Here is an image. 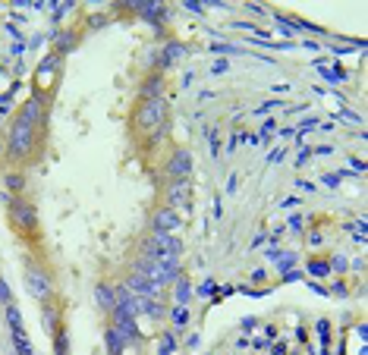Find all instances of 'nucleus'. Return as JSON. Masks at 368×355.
<instances>
[{
	"mask_svg": "<svg viewBox=\"0 0 368 355\" xmlns=\"http://www.w3.org/2000/svg\"><path fill=\"white\" fill-rule=\"evenodd\" d=\"M330 151H333V148H330V145H321V148H315L312 154H321V158H327V154H330Z\"/></svg>",
	"mask_w": 368,
	"mask_h": 355,
	"instance_id": "nucleus-34",
	"label": "nucleus"
},
{
	"mask_svg": "<svg viewBox=\"0 0 368 355\" xmlns=\"http://www.w3.org/2000/svg\"><path fill=\"white\" fill-rule=\"evenodd\" d=\"M57 66H60V54L54 50V54H47L44 60H41V66H38V82H41V85H50V82H54Z\"/></svg>",
	"mask_w": 368,
	"mask_h": 355,
	"instance_id": "nucleus-12",
	"label": "nucleus"
},
{
	"mask_svg": "<svg viewBox=\"0 0 368 355\" xmlns=\"http://www.w3.org/2000/svg\"><path fill=\"white\" fill-rule=\"evenodd\" d=\"M10 217L16 223V230H22L25 236H32V233L38 230V214H35V207H32L29 201H10Z\"/></svg>",
	"mask_w": 368,
	"mask_h": 355,
	"instance_id": "nucleus-5",
	"label": "nucleus"
},
{
	"mask_svg": "<svg viewBox=\"0 0 368 355\" xmlns=\"http://www.w3.org/2000/svg\"><path fill=\"white\" fill-rule=\"evenodd\" d=\"M0 302H3V305H10V302H13V296H10V286H6L3 280H0Z\"/></svg>",
	"mask_w": 368,
	"mask_h": 355,
	"instance_id": "nucleus-27",
	"label": "nucleus"
},
{
	"mask_svg": "<svg viewBox=\"0 0 368 355\" xmlns=\"http://www.w3.org/2000/svg\"><path fill=\"white\" fill-rule=\"evenodd\" d=\"M315 66L324 73V79H327V82H333V85H337V82H346V69H343V66H333L330 60H315Z\"/></svg>",
	"mask_w": 368,
	"mask_h": 355,
	"instance_id": "nucleus-13",
	"label": "nucleus"
},
{
	"mask_svg": "<svg viewBox=\"0 0 368 355\" xmlns=\"http://www.w3.org/2000/svg\"><path fill=\"white\" fill-rule=\"evenodd\" d=\"M293 264H296V255H293V252H280V258H277V267H280V271L286 274Z\"/></svg>",
	"mask_w": 368,
	"mask_h": 355,
	"instance_id": "nucleus-23",
	"label": "nucleus"
},
{
	"mask_svg": "<svg viewBox=\"0 0 368 355\" xmlns=\"http://www.w3.org/2000/svg\"><path fill=\"white\" fill-rule=\"evenodd\" d=\"M330 264H333V267H337V271H346V264H349V261H346V258H343V255H337V258H333V261H330Z\"/></svg>",
	"mask_w": 368,
	"mask_h": 355,
	"instance_id": "nucleus-31",
	"label": "nucleus"
},
{
	"mask_svg": "<svg viewBox=\"0 0 368 355\" xmlns=\"http://www.w3.org/2000/svg\"><path fill=\"white\" fill-rule=\"evenodd\" d=\"M95 299H98L101 311H114V305H117V296H114V289H110L107 283H98L95 286Z\"/></svg>",
	"mask_w": 368,
	"mask_h": 355,
	"instance_id": "nucleus-14",
	"label": "nucleus"
},
{
	"mask_svg": "<svg viewBox=\"0 0 368 355\" xmlns=\"http://www.w3.org/2000/svg\"><path fill=\"white\" fill-rule=\"evenodd\" d=\"M186 47L183 41H167L164 44V54H161V66H173V63H179V60L186 57Z\"/></svg>",
	"mask_w": 368,
	"mask_h": 355,
	"instance_id": "nucleus-11",
	"label": "nucleus"
},
{
	"mask_svg": "<svg viewBox=\"0 0 368 355\" xmlns=\"http://www.w3.org/2000/svg\"><path fill=\"white\" fill-rule=\"evenodd\" d=\"M284 154H286L284 148H277V151H271V154H268V163H280V160H284Z\"/></svg>",
	"mask_w": 368,
	"mask_h": 355,
	"instance_id": "nucleus-30",
	"label": "nucleus"
},
{
	"mask_svg": "<svg viewBox=\"0 0 368 355\" xmlns=\"http://www.w3.org/2000/svg\"><path fill=\"white\" fill-rule=\"evenodd\" d=\"M173 352H176V336H173V330H170V333H164V336H161L158 355H173Z\"/></svg>",
	"mask_w": 368,
	"mask_h": 355,
	"instance_id": "nucleus-17",
	"label": "nucleus"
},
{
	"mask_svg": "<svg viewBox=\"0 0 368 355\" xmlns=\"http://www.w3.org/2000/svg\"><path fill=\"white\" fill-rule=\"evenodd\" d=\"M271 352H274V355H286V343H277V346H274Z\"/></svg>",
	"mask_w": 368,
	"mask_h": 355,
	"instance_id": "nucleus-35",
	"label": "nucleus"
},
{
	"mask_svg": "<svg viewBox=\"0 0 368 355\" xmlns=\"http://www.w3.org/2000/svg\"><path fill=\"white\" fill-rule=\"evenodd\" d=\"M179 255H183V242L176 236H155V233H151L142 245V258L167 264V267H179Z\"/></svg>",
	"mask_w": 368,
	"mask_h": 355,
	"instance_id": "nucleus-2",
	"label": "nucleus"
},
{
	"mask_svg": "<svg viewBox=\"0 0 368 355\" xmlns=\"http://www.w3.org/2000/svg\"><path fill=\"white\" fill-rule=\"evenodd\" d=\"M38 123H41V101L29 98L22 104L19 117L13 119L10 132H6V158L10 160H29L38 142Z\"/></svg>",
	"mask_w": 368,
	"mask_h": 355,
	"instance_id": "nucleus-1",
	"label": "nucleus"
},
{
	"mask_svg": "<svg viewBox=\"0 0 368 355\" xmlns=\"http://www.w3.org/2000/svg\"><path fill=\"white\" fill-rule=\"evenodd\" d=\"M321 183H324V186H330V189H333V186H340V173H327V176H321Z\"/></svg>",
	"mask_w": 368,
	"mask_h": 355,
	"instance_id": "nucleus-29",
	"label": "nucleus"
},
{
	"mask_svg": "<svg viewBox=\"0 0 368 355\" xmlns=\"http://www.w3.org/2000/svg\"><path fill=\"white\" fill-rule=\"evenodd\" d=\"M167 176H170V183H179V179H189L192 176V154L186 151V148H179V151L170 154Z\"/></svg>",
	"mask_w": 368,
	"mask_h": 355,
	"instance_id": "nucleus-8",
	"label": "nucleus"
},
{
	"mask_svg": "<svg viewBox=\"0 0 368 355\" xmlns=\"http://www.w3.org/2000/svg\"><path fill=\"white\" fill-rule=\"evenodd\" d=\"M126 289L129 292H135V296H145V299H155L158 292H161V286L158 283H151L145 274H139V271H132L129 276H126Z\"/></svg>",
	"mask_w": 368,
	"mask_h": 355,
	"instance_id": "nucleus-9",
	"label": "nucleus"
},
{
	"mask_svg": "<svg viewBox=\"0 0 368 355\" xmlns=\"http://www.w3.org/2000/svg\"><path fill=\"white\" fill-rule=\"evenodd\" d=\"M161 88V76H151V82L142 88V101H148V98H155V91Z\"/></svg>",
	"mask_w": 368,
	"mask_h": 355,
	"instance_id": "nucleus-21",
	"label": "nucleus"
},
{
	"mask_svg": "<svg viewBox=\"0 0 368 355\" xmlns=\"http://www.w3.org/2000/svg\"><path fill=\"white\" fill-rule=\"evenodd\" d=\"M170 317H173V324H186V321H189V311L179 305V308H173V315H170Z\"/></svg>",
	"mask_w": 368,
	"mask_h": 355,
	"instance_id": "nucleus-24",
	"label": "nucleus"
},
{
	"mask_svg": "<svg viewBox=\"0 0 368 355\" xmlns=\"http://www.w3.org/2000/svg\"><path fill=\"white\" fill-rule=\"evenodd\" d=\"M176 299H179V305L186 308V302H189V280H186V276L176 280Z\"/></svg>",
	"mask_w": 368,
	"mask_h": 355,
	"instance_id": "nucleus-19",
	"label": "nucleus"
},
{
	"mask_svg": "<svg viewBox=\"0 0 368 355\" xmlns=\"http://www.w3.org/2000/svg\"><path fill=\"white\" fill-rule=\"evenodd\" d=\"M286 230H289V233H302V217H299V214H296V217H289Z\"/></svg>",
	"mask_w": 368,
	"mask_h": 355,
	"instance_id": "nucleus-26",
	"label": "nucleus"
},
{
	"mask_svg": "<svg viewBox=\"0 0 368 355\" xmlns=\"http://www.w3.org/2000/svg\"><path fill=\"white\" fill-rule=\"evenodd\" d=\"M186 10H192V13H202L204 6H202V3H195V0H186Z\"/></svg>",
	"mask_w": 368,
	"mask_h": 355,
	"instance_id": "nucleus-32",
	"label": "nucleus"
},
{
	"mask_svg": "<svg viewBox=\"0 0 368 355\" xmlns=\"http://www.w3.org/2000/svg\"><path fill=\"white\" fill-rule=\"evenodd\" d=\"M293 204H299V198H284L280 201V207H293Z\"/></svg>",
	"mask_w": 368,
	"mask_h": 355,
	"instance_id": "nucleus-36",
	"label": "nucleus"
},
{
	"mask_svg": "<svg viewBox=\"0 0 368 355\" xmlns=\"http://www.w3.org/2000/svg\"><path fill=\"white\" fill-rule=\"evenodd\" d=\"M25 186V176L22 173H6V189H13V192H19Z\"/></svg>",
	"mask_w": 368,
	"mask_h": 355,
	"instance_id": "nucleus-22",
	"label": "nucleus"
},
{
	"mask_svg": "<svg viewBox=\"0 0 368 355\" xmlns=\"http://www.w3.org/2000/svg\"><path fill=\"white\" fill-rule=\"evenodd\" d=\"M220 73H227V60H214L211 63V76H220Z\"/></svg>",
	"mask_w": 368,
	"mask_h": 355,
	"instance_id": "nucleus-28",
	"label": "nucleus"
},
{
	"mask_svg": "<svg viewBox=\"0 0 368 355\" xmlns=\"http://www.w3.org/2000/svg\"><path fill=\"white\" fill-rule=\"evenodd\" d=\"M167 119V101L164 98H148L135 107V117H132V126L139 132H158Z\"/></svg>",
	"mask_w": 368,
	"mask_h": 355,
	"instance_id": "nucleus-3",
	"label": "nucleus"
},
{
	"mask_svg": "<svg viewBox=\"0 0 368 355\" xmlns=\"http://www.w3.org/2000/svg\"><path fill=\"white\" fill-rule=\"evenodd\" d=\"M179 227H183V220H179V214L173 207H161V211H155V217H151V233H155V236H173Z\"/></svg>",
	"mask_w": 368,
	"mask_h": 355,
	"instance_id": "nucleus-6",
	"label": "nucleus"
},
{
	"mask_svg": "<svg viewBox=\"0 0 368 355\" xmlns=\"http://www.w3.org/2000/svg\"><path fill=\"white\" fill-rule=\"evenodd\" d=\"M309 274H312V276H327V274H330V261L315 258V261H309Z\"/></svg>",
	"mask_w": 368,
	"mask_h": 355,
	"instance_id": "nucleus-18",
	"label": "nucleus"
},
{
	"mask_svg": "<svg viewBox=\"0 0 368 355\" xmlns=\"http://www.w3.org/2000/svg\"><path fill=\"white\" fill-rule=\"evenodd\" d=\"M114 330L123 336V343H135L139 340V324H135V315L129 305L117 302L114 305Z\"/></svg>",
	"mask_w": 368,
	"mask_h": 355,
	"instance_id": "nucleus-4",
	"label": "nucleus"
},
{
	"mask_svg": "<svg viewBox=\"0 0 368 355\" xmlns=\"http://www.w3.org/2000/svg\"><path fill=\"white\" fill-rule=\"evenodd\" d=\"M54 352L70 355V340H66V327H54Z\"/></svg>",
	"mask_w": 368,
	"mask_h": 355,
	"instance_id": "nucleus-16",
	"label": "nucleus"
},
{
	"mask_svg": "<svg viewBox=\"0 0 368 355\" xmlns=\"http://www.w3.org/2000/svg\"><path fill=\"white\" fill-rule=\"evenodd\" d=\"M321 355H330V352H327V349H321Z\"/></svg>",
	"mask_w": 368,
	"mask_h": 355,
	"instance_id": "nucleus-38",
	"label": "nucleus"
},
{
	"mask_svg": "<svg viewBox=\"0 0 368 355\" xmlns=\"http://www.w3.org/2000/svg\"><path fill=\"white\" fill-rule=\"evenodd\" d=\"M315 330H318L321 349H327V346H330V324H327V321H318V324H315Z\"/></svg>",
	"mask_w": 368,
	"mask_h": 355,
	"instance_id": "nucleus-20",
	"label": "nucleus"
},
{
	"mask_svg": "<svg viewBox=\"0 0 368 355\" xmlns=\"http://www.w3.org/2000/svg\"><path fill=\"white\" fill-rule=\"evenodd\" d=\"M353 170H359V173H362V170H365V160H359V158H353Z\"/></svg>",
	"mask_w": 368,
	"mask_h": 355,
	"instance_id": "nucleus-37",
	"label": "nucleus"
},
{
	"mask_svg": "<svg viewBox=\"0 0 368 355\" xmlns=\"http://www.w3.org/2000/svg\"><path fill=\"white\" fill-rule=\"evenodd\" d=\"M189 195H192V183H189V179L170 183V192H167V207H189Z\"/></svg>",
	"mask_w": 368,
	"mask_h": 355,
	"instance_id": "nucleus-10",
	"label": "nucleus"
},
{
	"mask_svg": "<svg viewBox=\"0 0 368 355\" xmlns=\"http://www.w3.org/2000/svg\"><path fill=\"white\" fill-rule=\"evenodd\" d=\"M309 158H312V151H299V158H296V167H302V163L309 160Z\"/></svg>",
	"mask_w": 368,
	"mask_h": 355,
	"instance_id": "nucleus-33",
	"label": "nucleus"
},
{
	"mask_svg": "<svg viewBox=\"0 0 368 355\" xmlns=\"http://www.w3.org/2000/svg\"><path fill=\"white\" fill-rule=\"evenodd\" d=\"M104 340H107V355H123L126 343H123V336L114 330V324H110L107 330H104Z\"/></svg>",
	"mask_w": 368,
	"mask_h": 355,
	"instance_id": "nucleus-15",
	"label": "nucleus"
},
{
	"mask_svg": "<svg viewBox=\"0 0 368 355\" xmlns=\"http://www.w3.org/2000/svg\"><path fill=\"white\" fill-rule=\"evenodd\" d=\"M214 289H217V280H204V283H202V286L195 289V292H199V296H211Z\"/></svg>",
	"mask_w": 368,
	"mask_h": 355,
	"instance_id": "nucleus-25",
	"label": "nucleus"
},
{
	"mask_svg": "<svg viewBox=\"0 0 368 355\" xmlns=\"http://www.w3.org/2000/svg\"><path fill=\"white\" fill-rule=\"evenodd\" d=\"M25 286H29V292L38 302H47L50 299V274L41 271V267H29L25 271Z\"/></svg>",
	"mask_w": 368,
	"mask_h": 355,
	"instance_id": "nucleus-7",
	"label": "nucleus"
}]
</instances>
